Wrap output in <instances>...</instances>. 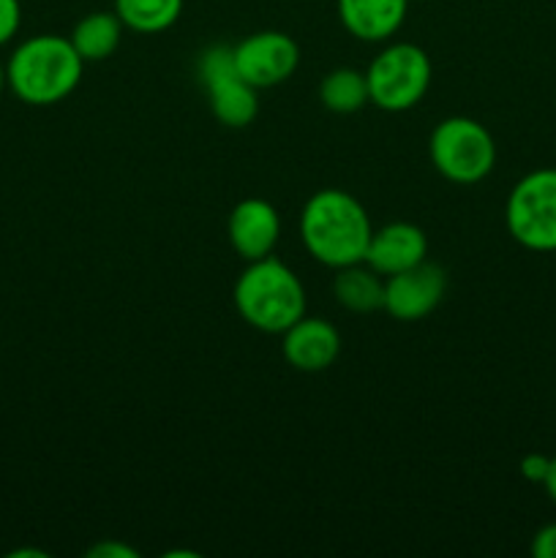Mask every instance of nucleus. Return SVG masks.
I'll return each instance as SVG.
<instances>
[{
  "instance_id": "f257e3e1",
  "label": "nucleus",
  "mask_w": 556,
  "mask_h": 558,
  "mask_svg": "<svg viewBox=\"0 0 556 558\" xmlns=\"http://www.w3.org/2000/svg\"><path fill=\"white\" fill-rule=\"evenodd\" d=\"M371 234L374 227L365 207L341 189L316 191L300 213L305 251L333 270L365 262Z\"/></svg>"
},
{
  "instance_id": "f03ea898",
  "label": "nucleus",
  "mask_w": 556,
  "mask_h": 558,
  "mask_svg": "<svg viewBox=\"0 0 556 558\" xmlns=\"http://www.w3.org/2000/svg\"><path fill=\"white\" fill-rule=\"evenodd\" d=\"M85 60L71 38L55 33L33 36L11 52L5 63V82L20 101L31 107H52L76 90Z\"/></svg>"
},
{
  "instance_id": "7ed1b4c3",
  "label": "nucleus",
  "mask_w": 556,
  "mask_h": 558,
  "mask_svg": "<svg viewBox=\"0 0 556 558\" xmlns=\"http://www.w3.org/2000/svg\"><path fill=\"white\" fill-rule=\"evenodd\" d=\"M234 308L245 325L262 332H283L305 316V289L292 267L265 256L249 262L234 283Z\"/></svg>"
},
{
  "instance_id": "20e7f679",
  "label": "nucleus",
  "mask_w": 556,
  "mask_h": 558,
  "mask_svg": "<svg viewBox=\"0 0 556 558\" xmlns=\"http://www.w3.org/2000/svg\"><path fill=\"white\" fill-rule=\"evenodd\" d=\"M436 172L450 183H480L496 167V142L474 118H445L428 140Z\"/></svg>"
},
{
  "instance_id": "39448f33",
  "label": "nucleus",
  "mask_w": 556,
  "mask_h": 558,
  "mask_svg": "<svg viewBox=\"0 0 556 558\" xmlns=\"http://www.w3.org/2000/svg\"><path fill=\"white\" fill-rule=\"evenodd\" d=\"M505 223L518 245L540 254L556 251V167L534 169L512 185Z\"/></svg>"
},
{
  "instance_id": "423d86ee",
  "label": "nucleus",
  "mask_w": 556,
  "mask_h": 558,
  "mask_svg": "<svg viewBox=\"0 0 556 558\" xmlns=\"http://www.w3.org/2000/svg\"><path fill=\"white\" fill-rule=\"evenodd\" d=\"M365 80L374 107L385 112H407L428 93L431 58L418 44H390L371 60Z\"/></svg>"
},
{
  "instance_id": "0eeeda50",
  "label": "nucleus",
  "mask_w": 556,
  "mask_h": 558,
  "mask_svg": "<svg viewBox=\"0 0 556 558\" xmlns=\"http://www.w3.org/2000/svg\"><path fill=\"white\" fill-rule=\"evenodd\" d=\"M200 80L218 123L243 129L256 118L259 112L256 87L249 85L234 65V47L227 44L207 47L200 58Z\"/></svg>"
},
{
  "instance_id": "6e6552de",
  "label": "nucleus",
  "mask_w": 556,
  "mask_h": 558,
  "mask_svg": "<svg viewBox=\"0 0 556 558\" xmlns=\"http://www.w3.org/2000/svg\"><path fill=\"white\" fill-rule=\"evenodd\" d=\"M300 63V47L292 36L278 31H262L243 38L234 47V65L256 90L276 87L294 74Z\"/></svg>"
},
{
  "instance_id": "1a4fd4ad",
  "label": "nucleus",
  "mask_w": 556,
  "mask_h": 558,
  "mask_svg": "<svg viewBox=\"0 0 556 558\" xmlns=\"http://www.w3.org/2000/svg\"><path fill=\"white\" fill-rule=\"evenodd\" d=\"M447 276L436 262H420L409 270L387 276L385 305L382 308L398 322H420L442 303Z\"/></svg>"
},
{
  "instance_id": "9d476101",
  "label": "nucleus",
  "mask_w": 556,
  "mask_h": 558,
  "mask_svg": "<svg viewBox=\"0 0 556 558\" xmlns=\"http://www.w3.org/2000/svg\"><path fill=\"white\" fill-rule=\"evenodd\" d=\"M229 243L243 259H265L281 238V218L278 210L265 199H243L229 213Z\"/></svg>"
},
{
  "instance_id": "9b49d317",
  "label": "nucleus",
  "mask_w": 556,
  "mask_h": 558,
  "mask_svg": "<svg viewBox=\"0 0 556 558\" xmlns=\"http://www.w3.org/2000/svg\"><path fill=\"white\" fill-rule=\"evenodd\" d=\"M341 354V336L336 327L319 316H300L283 330V357L292 368L316 374L330 368Z\"/></svg>"
},
{
  "instance_id": "f8f14e48",
  "label": "nucleus",
  "mask_w": 556,
  "mask_h": 558,
  "mask_svg": "<svg viewBox=\"0 0 556 558\" xmlns=\"http://www.w3.org/2000/svg\"><path fill=\"white\" fill-rule=\"evenodd\" d=\"M425 254H428V238L423 229L409 221H392L374 229L365 251V265L387 278L425 262Z\"/></svg>"
},
{
  "instance_id": "ddd939ff",
  "label": "nucleus",
  "mask_w": 556,
  "mask_h": 558,
  "mask_svg": "<svg viewBox=\"0 0 556 558\" xmlns=\"http://www.w3.org/2000/svg\"><path fill=\"white\" fill-rule=\"evenodd\" d=\"M409 0H338V20L360 41H385L407 20Z\"/></svg>"
},
{
  "instance_id": "4468645a",
  "label": "nucleus",
  "mask_w": 556,
  "mask_h": 558,
  "mask_svg": "<svg viewBox=\"0 0 556 558\" xmlns=\"http://www.w3.org/2000/svg\"><path fill=\"white\" fill-rule=\"evenodd\" d=\"M333 294L338 305L352 314H374L385 305V281L374 267L358 262V265L338 267L333 278Z\"/></svg>"
},
{
  "instance_id": "2eb2a0df",
  "label": "nucleus",
  "mask_w": 556,
  "mask_h": 558,
  "mask_svg": "<svg viewBox=\"0 0 556 558\" xmlns=\"http://www.w3.org/2000/svg\"><path fill=\"white\" fill-rule=\"evenodd\" d=\"M123 22L114 11H93L85 20H80L71 33V44L80 52L85 63H98L107 60L123 38Z\"/></svg>"
},
{
  "instance_id": "dca6fc26",
  "label": "nucleus",
  "mask_w": 556,
  "mask_h": 558,
  "mask_svg": "<svg viewBox=\"0 0 556 558\" xmlns=\"http://www.w3.org/2000/svg\"><path fill=\"white\" fill-rule=\"evenodd\" d=\"M319 98L330 112L352 114L371 104L368 80L358 69H336L322 80Z\"/></svg>"
},
{
  "instance_id": "f3484780",
  "label": "nucleus",
  "mask_w": 556,
  "mask_h": 558,
  "mask_svg": "<svg viewBox=\"0 0 556 558\" xmlns=\"http://www.w3.org/2000/svg\"><path fill=\"white\" fill-rule=\"evenodd\" d=\"M183 0H114V14L129 31L161 33L178 22Z\"/></svg>"
},
{
  "instance_id": "a211bd4d",
  "label": "nucleus",
  "mask_w": 556,
  "mask_h": 558,
  "mask_svg": "<svg viewBox=\"0 0 556 558\" xmlns=\"http://www.w3.org/2000/svg\"><path fill=\"white\" fill-rule=\"evenodd\" d=\"M22 25L20 0H0V47L16 36Z\"/></svg>"
},
{
  "instance_id": "6ab92c4d",
  "label": "nucleus",
  "mask_w": 556,
  "mask_h": 558,
  "mask_svg": "<svg viewBox=\"0 0 556 558\" xmlns=\"http://www.w3.org/2000/svg\"><path fill=\"white\" fill-rule=\"evenodd\" d=\"M548 466H551V458L548 456H540V452H532V456H527L521 461V474L523 480H529V483H545V474H548Z\"/></svg>"
},
{
  "instance_id": "aec40b11",
  "label": "nucleus",
  "mask_w": 556,
  "mask_h": 558,
  "mask_svg": "<svg viewBox=\"0 0 556 558\" xmlns=\"http://www.w3.org/2000/svg\"><path fill=\"white\" fill-rule=\"evenodd\" d=\"M532 556L534 558H556V523L540 529L532 539Z\"/></svg>"
},
{
  "instance_id": "412c9836",
  "label": "nucleus",
  "mask_w": 556,
  "mask_h": 558,
  "mask_svg": "<svg viewBox=\"0 0 556 558\" xmlns=\"http://www.w3.org/2000/svg\"><path fill=\"white\" fill-rule=\"evenodd\" d=\"M90 558H136V550L123 543H101L87 550Z\"/></svg>"
},
{
  "instance_id": "4be33fe9",
  "label": "nucleus",
  "mask_w": 556,
  "mask_h": 558,
  "mask_svg": "<svg viewBox=\"0 0 556 558\" xmlns=\"http://www.w3.org/2000/svg\"><path fill=\"white\" fill-rule=\"evenodd\" d=\"M545 494H548V499L556 505V456L551 458V466H548V474H545Z\"/></svg>"
},
{
  "instance_id": "5701e85b",
  "label": "nucleus",
  "mask_w": 556,
  "mask_h": 558,
  "mask_svg": "<svg viewBox=\"0 0 556 558\" xmlns=\"http://www.w3.org/2000/svg\"><path fill=\"white\" fill-rule=\"evenodd\" d=\"M5 85H9V82H5V65L0 63V93H3Z\"/></svg>"
}]
</instances>
